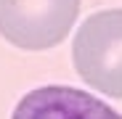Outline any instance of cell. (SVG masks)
<instances>
[{
	"mask_svg": "<svg viewBox=\"0 0 122 119\" xmlns=\"http://www.w3.org/2000/svg\"><path fill=\"white\" fill-rule=\"evenodd\" d=\"M80 0H0V37L21 50H48L64 40Z\"/></svg>",
	"mask_w": 122,
	"mask_h": 119,
	"instance_id": "2",
	"label": "cell"
},
{
	"mask_svg": "<svg viewBox=\"0 0 122 119\" xmlns=\"http://www.w3.org/2000/svg\"><path fill=\"white\" fill-rule=\"evenodd\" d=\"M11 119H122L96 95L69 85H43L16 103Z\"/></svg>",
	"mask_w": 122,
	"mask_h": 119,
	"instance_id": "3",
	"label": "cell"
},
{
	"mask_svg": "<svg viewBox=\"0 0 122 119\" xmlns=\"http://www.w3.org/2000/svg\"><path fill=\"white\" fill-rule=\"evenodd\" d=\"M74 71L109 98H122V8L88 16L72 43Z\"/></svg>",
	"mask_w": 122,
	"mask_h": 119,
	"instance_id": "1",
	"label": "cell"
}]
</instances>
